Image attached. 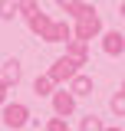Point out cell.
Returning <instances> with one entry per match:
<instances>
[{
  "label": "cell",
  "mask_w": 125,
  "mask_h": 131,
  "mask_svg": "<svg viewBox=\"0 0 125 131\" xmlns=\"http://www.w3.org/2000/svg\"><path fill=\"white\" fill-rule=\"evenodd\" d=\"M105 30L102 26V16H99V10H89V13H82L73 20V36H79V39H86V43H92L99 33Z\"/></svg>",
  "instance_id": "1"
},
{
  "label": "cell",
  "mask_w": 125,
  "mask_h": 131,
  "mask_svg": "<svg viewBox=\"0 0 125 131\" xmlns=\"http://www.w3.org/2000/svg\"><path fill=\"white\" fill-rule=\"evenodd\" d=\"M0 108H3V125L10 131H23V125L30 121V108L23 102H3Z\"/></svg>",
  "instance_id": "2"
},
{
  "label": "cell",
  "mask_w": 125,
  "mask_h": 131,
  "mask_svg": "<svg viewBox=\"0 0 125 131\" xmlns=\"http://www.w3.org/2000/svg\"><path fill=\"white\" fill-rule=\"evenodd\" d=\"M79 69H82V66H79L76 59H73V56H59L56 62L49 66V72H46V75H49L53 82H56V85H66V82L73 79V75H76Z\"/></svg>",
  "instance_id": "3"
},
{
  "label": "cell",
  "mask_w": 125,
  "mask_h": 131,
  "mask_svg": "<svg viewBox=\"0 0 125 131\" xmlns=\"http://www.w3.org/2000/svg\"><path fill=\"white\" fill-rule=\"evenodd\" d=\"M49 98H53V115H62V118H69V115L76 112V95H73L69 89H59V85H56Z\"/></svg>",
  "instance_id": "4"
},
{
  "label": "cell",
  "mask_w": 125,
  "mask_h": 131,
  "mask_svg": "<svg viewBox=\"0 0 125 131\" xmlns=\"http://www.w3.org/2000/svg\"><path fill=\"white\" fill-rule=\"evenodd\" d=\"M26 26H30V33H33V36H40L43 43H49V30H53V16H49V13H43V7H40L36 13H30V16H26Z\"/></svg>",
  "instance_id": "5"
},
{
  "label": "cell",
  "mask_w": 125,
  "mask_h": 131,
  "mask_svg": "<svg viewBox=\"0 0 125 131\" xmlns=\"http://www.w3.org/2000/svg\"><path fill=\"white\" fill-rule=\"evenodd\" d=\"M99 36H102V52H105V56H122V52H125V33L102 30Z\"/></svg>",
  "instance_id": "6"
},
{
  "label": "cell",
  "mask_w": 125,
  "mask_h": 131,
  "mask_svg": "<svg viewBox=\"0 0 125 131\" xmlns=\"http://www.w3.org/2000/svg\"><path fill=\"white\" fill-rule=\"evenodd\" d=\"M66 56H73L79 66H86L89 62V43L79 39V36H69V39H66Z\"/></svg>",
  "instance_id": "7"
},
{
  "label": "cell",
  "mask_w": 125,
  "mask_h": 131,
  "mask_svg": "<svg viewBox=\"0 0 125 131\" xmlns=\"http://www.w3.org/2000/svg\"><path fill=\"white\" fill-rule=\"evenodd\" d=\"M66 89L73 92L76 98H86V95H92V89H95V82L89 79V75H82V72H76L73 79L66 82Z\"/></svg>",
  "instance_id": "8"
},
{
  "label": "cell",
  "mask_w": 125,
  "mask_h": 131,
  "mask_svg": "<svg viewBox=\"0 0 125 131\" xmlns=\"http://www.w3.org/2000/svg\"><path fill=\"white\" fill-rule=\"evenodd\" d=\"M23 75V69H20V59H7V62L0 66V79L7 82V85H16Z\"/></svg>",
  "instance_id": "9"
},
{
  "label": "cell",
  "mask_w": 125,
  "mask_h": 131,
  "mask_svg": "<svg viewBox=\"0 0 125 131\" xmlns=\"http://www.w3.org/2000/svg\"><path fill=\"white\" fill-rule=\"evenodd\" d=\"M73 36V23L66 20H53V30H49V43H66Z\"/></svg>",
  "instance_id": "10"
},
{
  "label": "cell",
  "mask_w": 125,
  "mask_h": 131,
  "mask_svg": "<svg viewBox=\"0 0 125 131\" xmlns=\"http://www.w3.org/2000/svg\"><path fill=\"white\" fill-rule=\"evenodd\" d=\"M53 89H56V82L49 79V75H36V79H33V95L36 98H49Z\"/></svg>",
  "instance_id": "11"
},
{
  "label": "cell",
  "mask_w": 125,
  "mask_h": 131,
  "mask_svg": "<svg viewBox=\"0 0 125 131\" xmlns=\"http://www.w3.org/2000/svg\"><path fill=\"white\" fill-rule=\"evenodd\" d=\"M79 131H105V121H102L99 115H86V118L79 121Z\"/></svg>",
  "instance_id": "12"
},
{
  "label": "cell",
  "mask_w": 125,
  "mask_h": 131,
  "mask_svg": "<svg viewBox=\"0 0 125 131\" xmlns=\"http://www.w3.org/2000/svg\"><path fill=\"white\" fill-rule=\"evenodd\" d=\"M36 10H40V0H16V16L26 20V16L36 13Z\"/></svg>",
  "instance_id": "13"
},
{
  "label": "cell",
  "mask_w": 125,
  "mask_h": 131,
  "mask_svg": "<svg viewBox=\"0 0 125 131\" xmlns=\"http://www.w3.org/2000/svg\"><path fill=\"white\" fill-rule=\"evenodd\" d=\"M109 108H112V115L122 118V115H125V92H115V95L109 98Z\"/></svg>",
  "instance_id": "14"
},
{
  "label": "cell",
  "mask_w": 125,
  "mask_h": 131,
  "mask_svg": "<svg viewBox=\"0 0 125 131\" xmlns=\"http://www.w3.org/2000/svg\"><path fill=\"white\" fill-rule=\"evenodd\" d=\"M43 131H69V121H66L62 115H53V118L46 121V128H43Z\"/></svg>",
  "instance_id": "15"
},
{
  "label": "cell",
  "mask_w": 125,
  "mask_h": 131,
  "mask_svg": "<svg viewBox=\"0 0 125 131\" xmlns=\"http://www.w3.org/2000/svg\"><path fill=\"white\" fill-rule=\"evenodd\" d=\"M16 16V0H0V20H13Z\"/></svg>",
  "instance_id": "16"
},
{
  "label": "cell",
  "mask_w": 125,
  "mask_h": 131,
  "mask_svg": "<svg viewBox=\"0 0 125 131\" xmlns=\"http://www.w3.org/2000/svg\"><path fill=\"white\" fill-rule=\"evenodd\" d=\"M7 92H10V85H7V82L0 79V105H3V102H7Z\"/></svg>",
  "instance_id": "17"
},
{
  "label": "cell",
  "mask_w": 125,
  "mask_h": 131,
  "mask_svg": "<svg viewBox=\"0 0 125 131\" xmlns=\"http://www.w3.org/2000/svg\"><path fill=\"white\" fill-rule=\"evenodd\" d=\"M73 3H76V0H56V7H59L62 13H66V10H69V7H73Z\"/></svg>",
  "instance_id": "18"
},
{
  "label": "cell",
  "mask_w": 125,
  "mask_h": 131,
  "mask_svg": "<svg viewBox=\"0 0 125 131\" xmlns=\"http://www.w3.org/2000/svg\"><path fill=\"white\" fill-rule=\"evenodd\" d=\"M119 13H122V16H125V0H122V7H119Z\"/></svg>",
  "instance_id": "19"
},
{
  "label": "cell",
  "mask_w": 125,
  "mask_h": 131,
  "mask_svg": "<svg viewBox=\"0 0 125 131\" xmlns=\"http://www.w3.org/2000/svg\"><path fill=\"white\" fill-rule=\"evenodd\" d=\"M105 131H125V128H105Z\"/></svg>",
  "instance_id": "20"
},
{
  "label": "cell",
  "mask_w": 125,
  "mask_h": 131,
  "mask_svg": "<svg viewBox=\"0 0 125 131\" xmlns=\"http://www.w3.org/2000/svg\"><path fill=\"white\" fill-rule=\"evenodd\" d=\"M122 92H125V82H122Z\"/></svg>",
  "instance_id": "21"
}]
</instances>
